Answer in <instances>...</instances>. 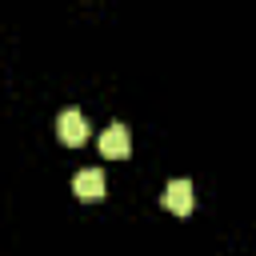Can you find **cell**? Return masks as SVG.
I'll return each mask as SVG.
<instances>
[{
	"mask_svg": "<svg viewBox=\"0 0 256 256\" xmlns=\"http://www.w3.org/2000/svg\"><path fill=\"white\" fill-rule=\"evenodd\" d=\"M56 136L64 140V144H84L88 140V120H84V112L80 108H64L60 116H56Z\"/></svg>",
	"mask_w": 256,
	"mask_h": 256,
	"instance_id": "obj_1",
	"label": "cell"
},
{
	"mask_svg": "<svg viewBox=\"0 0 256 256\" xmlns=\"http://www.w3.org/2000/svg\"><path fill=\"white\" fill-rule=\"evenodd\" d=\"M164 208L176 212V216H188L196 208V192H192V180H168L164 188Z\"/></svg>",
	"mask_w": 256,
	"mask_h": 256,
	"instance_id": "obj_2",
	"label": "cell"
},
{
	"mask_svg": "<svg viewBox=\"0 0 256 256\" xmlns=\"http://www.w3.org/2000/svg\"><path fill=\"white\" fill-rule=\"evenodd\" d=\"M100 152H104L108 160H116V156H128V152H132V136H128V128H124L120 120H112V124L100 132Z\"/></svg>",
	"mask_w": 256,
	"mask_h": 256,
	"instance_id": "obj_3",
	"label": "cell"
},
{
	"mask_svg": "<svg viewBox=\"0 0 256 256\" xmlns=\"http://www.w3.org/2000/svg\"><path fill=\"white\" fill-rule=\"evenodd\" d=\"M72 192H76L80 200H100V196H104V172H100V168L76 172V176H72Z\"/></svg>",
	"mask_w": 256,
	"mask_h": 256,
	"instance_id": "obj_4",
	"label": "cell"
}]
</instances>
